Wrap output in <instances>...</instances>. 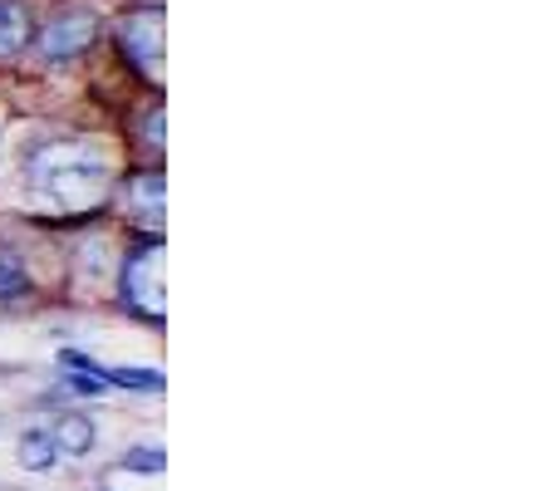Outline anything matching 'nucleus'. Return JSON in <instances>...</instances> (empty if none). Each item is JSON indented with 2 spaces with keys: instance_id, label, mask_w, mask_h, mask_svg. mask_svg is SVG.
Masks as SVG:
<instances>
[{
  "instance_id": "1a4fd4ad",
  "label": "nucleus",
  "mask_w": 560,
  "mask_h": 491,
  "mask_svg": "<svg viewBox=\"0 0 560 491\" xmlns=\"http://www.w3.org/2000/svg\"><path fill=\"white\" fill-rule=\"evenodd\" d=\"M104 378L118 388H143V394H158V388H163V374H158V369H108Z\"/></svg>"
},
{
  "instance_id": "9d476101",
  "label": "nucleus",
  "mask_w": 560,
  "mask_h": 491,
  "mask_svg": "<svg viewBox=\"0 0 560 491\" xmlns=\"http://www.w3.org/2000/svg\"><path fill=\"white\" fill-rule=\"evenodd\" d=\"M124 467L138 477H158L163 472V453H158V447H133V453L124 457Z\"/></svg>"
},
{
  "instance_id": "f257e3e1",
  "label": "nucleus",
  "mask_w": 560,
  "mask_h": 491,
  "mask_svg": "<svg viewBox=\"0 0 560 491\" xmlns=\"http://www.w3.org/2000/svg\"><path fill=\"white\" fill-rule=\"evenodd\" d=\"M114 187V163L89 143H49L30 163V192L49 212H89Z\"/></svg>"
},
{
  "instance_id": "423d86ee",
  "label": "nucleus",
  "mask_w": 560,
  "mask_h": 491,
  "mask_svg": "<svg viewBox=\"0 0 560 491\" xmlns=\"http://www.w3.org/2000/svg\"><path fill=\"white\" fill-rule=\"evenodd\" d=\"M49 437H55V447H59V457H89L98 447V428L89 423V418H79V413H65L55 428H49Z\"/></svg>"
},
{
  "instance_id": "7ed1b4c3",
  "label": "nucleus",
  "mask_w": 560,
  "mask_h": 491,
  "mask_svg": "<svg viewBox=\"0 0 560 491\" xmlns=\"http://www.w3.org/2000/svg\"><path fill=\"white\" fill-rule=\"evenodd\" d=\"M124 300L143 319H163V246L148 242L124 266Z\"/></svg>"
},
{
  "instance_id": "39448f33",
  "label": "nucleus",
  "mask_w": 560,
  "mask_h": 491,
  "mask_svg": "<svg viewBox=\"0 0 560 491\" xmlns=\"http://www.w3.org/2000/svg\"><path fill=\"white\" fill-rule=\"evenodd\" d=\"M163 207H167V183L158 173H143V177H133V183H128V212L143 217L148 226L163 222Z\"/></svg>"
},
{
  "instance_id": "6e6552de",
  "label": "nucleus",
  "mask_w": 560,
  "mask_h": 491,
  "mask_svg": "<svg viewBox=\"0 0 560 491\" xmlns=\"http://www.w3.org/2000/svg\"><path fill=\"white\" fill-rule=\"evenodd\" d=\"M25 39H30L25 10H20V5H5V0H0V55H20V49H25Z\"/></svg>"
},
{
  "instance_id": "0eeeda50",
  "label": "nucleus",
  "mask_w": 560,
  "mask_h": 491,
  "mask_svg": "<svg viewBox=\"0 0 560 491\" xmlns=\"http://www.w3.org/2000/svg\"><path fill=\"white\" fill-rule=\"evenodd\" d=\"M20 463H25L30 472H55L59 447H55V437H49V428H25V433H20Z\"/></svg>"
},
{
  "instance_id": "20e7f679",
  "label": "nucleus",
  "mask_w": 560,
  "mask_h": 491,
  "mask_svg": "<svg viewBox=\"0 0 560 491\" xmlns=\"http://www.w3.org/2000/svg\"><path fill=\"white\" fill-rule=\"evenodd\" d=\"M94 15H84V10H69V15L49 20L45 35H39V55L45 59H74L84 55L89 45H94Z\"/></svg>"
},
{
  "instance_id": "9b49d317",
  "label": "nucleus",
  "mask_w": 560,
  "mask_h": 491,
  "mask_svg": "<svg viewBox=\"0 0 560 491\" xmlns=\"http://www.w3.org/2000/svg\"><path fill=\"white\" fill-rule=\"evenodd\" d=\"M30 290V280H25V270L10 260V270H5V260H0V300H20Z\"/></svg>"
},
{
  "instance_id": "f03ea898",
  "label": "nucleus",
  "mask_w": 560,
  "mask_h": 491,
  "mask_svg": "<svg viewBox=\"0 0 560 491\" xmlns=\"http://www.w3.org/2000/svg\"><path fill=\"white\" fill-rule=\"evenodd\" d=\"M163 35H167V20L158 5L133 10V15L118 20V45H124V55L133 59L153 84H163V45H167Z\"/></svg>"
}]
</instances>
